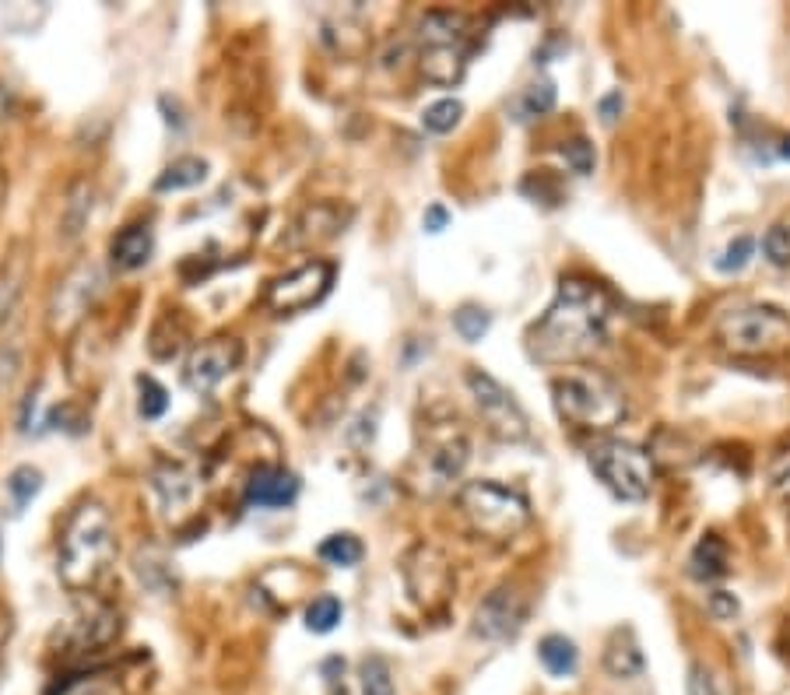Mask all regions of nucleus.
I'll return each instance as SVG.
<instances>
[{
  "label": "nucleus",
  "instance_id": "f257e3e1",
  "mask_svg": "<svg viewBox=\"0 0 790 695\" xmlns=\"http://www.w3.org/2000/svg\"><path fill=\"white\" fill-rule=\"evenodd\" d=\"M608 295L583 278H566L555 302L531 327V355L538 362H569L594 352L608 327Z\"/></svg>",
  "mask_w": 790,
  "mask_h": 695
},
{
  "label": "nucleus",
  "instance_id": "f03ea898",
  "mask_svg": "<svg viewBox=\"0 0 790 695\" xmlns=\"http://www.w3.org/2000/svg\"><path fill=\"white\" fill-rule=\"evenodd\" d=\"M113 552L116 541L109 513L99 502H85L74 509L64 527V538H60V576L67 587H88L106 569Z\"/></svg>",
  "mask_w": 790,
  "mask_h": 695
},
{
  "label": "nucleus",
  "instance_id": "7ed1b4c3",
  "mask_svg": "<svg viewBox=\"0 0 790 695\" xmlns=\"http://www.w3.org/2000/svg\"><path fill=\"white\" fill-rule=\"evenodd\" d=\"M555 408L569 422H580L587 429H611L622 418V394L594 369H569L552 380Z\"/></svg>",
  "mask_w": 790,
  "mask_h": 695
},
{
  "label": "nucleus",
  "instance_id": "20e7f679",
  "mask_svg": "<svg viewBox=\"0 0 790 695\" xmlns=\"http://www.w3.org/2000/svg\"><path fill=\"white\" fill-rule=\"evenodd\" d=\"M590 467L594 474L604 481L611 495L625 502H640L650 495V485H654V464H650L647 450L632 443H622V439H604L590 450Z\"/></svg>",
  "mask_w": 790,
  "mask_h": 695
},
{
  "label": "nucleus",
  "instance_id": "39448f33",
  "mask_svg": "<svg viewBox=\"0 0 790 695\" xmlns=\"http://www.w3.org/2000/svg\"><path fill=\"white\" fill-rule=\"evenodd\" d=\"M464 509L471 524L492 538H513L531 520V506L524 495L499 481H471L464 488Z\"/></svg>",
  "mask_w": 790,
  "mask_h": 695
},
{
  "label": "nucleus",
  "instance_id": "423d86ee",
  "mask_svg": "<svg viewBox=\"0 0 790 695\" xmlns=\"http://www.w3.org/2000/svg\"><path fill=\"white\" fill-rule=\"evenodd\" d=\"M720 337L741 355L783 352L790 344V320L773 306H748L720 320Z\"/></svg>",
  "mask_w": 790,
  "mask_h": 695
},
{
  "label": "nucleus",
  "instance_id": "0eeeda50",
  "mask_svg": "<svg viewBox=\"0 0 790 695\" xmlns=\"http://www.w3.org/2000/svg\"><path fill=\"white\" fill-rule=\"evenodd\" d=\"M334 285V264L327 260H309V264L288 271L285 278L267 285V306L274 313H302V309L316 306Z\"/></svg>",
  "mask_w": 790,
  "mask_h": 695
},
{
  "label": "nucleus",
  "instance_id": "6e6552de",
  "mask_svg": "<svg viewBox=\"0 0 790 695\" xmlns=\"http://www.w3.org/2000/svg\"><path fill=\"white\" fill-rule=\"evenodd\" d=\"M467 387L474 394V404L482 408V415L489 418V425L506 439H524L527 436V415L513 394L499 380H492L482 369H467Z\"/></svg>",
  "mask_w": 790,
  "mask_h": 695
},
{
  "label": "nucleus",
  "instance_id": "1a4fd4ad",
  "mask_svg": "<svg viewBox=\"0 0 790 695\" xmlns=\"http://www.w3.org/2000/svg\"><path fill=\"white\" fill-rule=\"evenodd\" d=\"M243 362V344L236 337H215V341L194 348V355L187 359V383L197 394L215 390L232 369Z\"/></svg>",
  "mask_w": 790,
  "mask_h": 695
},
{
  "label": "nucleus",
  "instance_id": "9d476101",
  "mask_svg": "<svg viewBox=\"0 0 790 695\" xmlns=\"http://www.w3.org/2000/svg\"><path fill=\"white\" fill-rule=\"evenodd\" d=\"M524 611H527V604H524V597H520V590L499 587L478 604V611H474V632L482 639H492V643L510 639L513 632L524 625Z\"/></svg>",
  "mask_w": 790,
  "mask_h": 695
},
{
  "label": "nucleus",
  "instance_id": "9b49d317",
  "mask_svg": "<svg viewBox=\"0 0 790 695\" xmlns=\"http://www.w3.org/2000/svg\"><path fill=\"white\" fill-rule=\"evenodd\" d=\"M102 288V271L99 264H92V260H85V264H78L71 274H67L64 281H60L57 295H53V306H50V316H53V327H71L74 320H78L81 313L88 309V302L95 299V292Z\"/></svg>",
  "mask_w": 790,
  "mask_h": 695
},
{
  "label": "nucleus",
  "instance_id": "f8f14e48",
  "mask_svg": "<svg viewBox=\"0 0 790 695\" xmlns=\"http://www.w3.org/2000/svg\"><path fill=\"white\" fill-rule=\"evenodd\" d=\"M295 495H299V478L285 467H257L246 481V502L250 506L278 509L295 502Z\"/></svg>",
  "mask_w": 790,
  "mask_h": 695
},
{
  "label": "nucleus",
  "instance_id": "ddd939ff",
  "mask_svg": "<svg viewBox=\"0 0 790 695\" xmlns=\"http://www.w3.org/2000/svg\"><path fill=\"white\" fill-rule=\"evenodd\" d=\"M151 250H155V239H151L148 225H127V229L113 239V264L120 267V271H137V267L148 264Z\"/></svg>",
  "mask_w": 790,
  "mask_h": 695
},
{
  "label": "nucleus",
  "instance_id": "4468645a",
  "mask_svg": "<svg viewBox=\"0 0 790 695\" xmlns=\"http://www.w3.org/2000/svg\"><path fill=\"white\" fill-rule=\"evenodd\" d=\"M538 657L552 678H569V674H576V667H580V650H576V643L569 636H559V632L541 639Z\"/></svg>",
  "mask_w": 790,
  "mask_h": 695
},
{
  "label": "nucleus",
  "instance_id": "2eb2a0df",
  "mask_svg": "<svg viewBox=\"0 0 790 695\" xmlns=\"http://www.w3.org/2000/svg\"><path fill=\"white\" fill-rule=\"evenodd\" d=\"M422 71L436 85H453L464 74V53H460V46H425Z\"/></svg>",
  "mask_w": 790,
  "mask_h": 695
},
{
  "label": "nucleus",
  "instance_id": "dca6fc26",
  "mask_svg": "<svg viewBox=\"0 0 790 695\" xmlns=\"http://www.w3.org/2000/svg\"><path fill=\"white\" fill-rule=\"evenodd\" d=\"M208 180V162L204 158H176L173 165H166V172L155 180L158 194H169V190H190V187H201Z\"/></svg>",
  "mask_w": 790,
  "mask_h": 695
},
{
  "label": "nucleus",
  "instance_id": "f3484780",
  "mask_svg": "<svg viewBox=\"0 0 790 695\" xmlns=\"http://www.w3.org/2000/svg\"><path fill=\"white\" fill-rule=\"evenodd\" d=\"M604 667H608L615 678H636V674H643V653L629 632H618L608 643V650H604Z\"/></svg>",
  "mask_w": 790,
  "mask_h": 695
},
{
  "label": "nucleus",
  "instance_id": "a211bd4d",
  "mask_svg": "<svg viewBox=\"0 0 790 695\" xmlns=\"http://www.w3.org/2000/svg\"><path fill=\"white\" fill-rule=\"evenodd\" d=\"M727 573V548L717 534H706L703 541L692 552V576L699 580H717V576Z\"/></svg>",
  "mask_w": 790,
  "mask_h": 695
},
{
  "label": "nucleus",
  "instance_id": "6ab92c4d",
  "mask_svg": "<svg viewBox=\"0 0 790 695\" xmlns=\"http://www.w3.org/2000/svg\"><path fill=\"white\" fill-rule=\"evenodd\" d=\"M316 555L327 562V566H338V569H352L362 562V555H366V548H362V541L355 538V534H331V538L324 541V545L316 548Z\"/></svg>",
  "mask_w": 790,
  "mask_h": 695
},
{
  "label": "nucleus",
  "instance_id": "aec40b11",
  "mask_svg": "<svg viewBox=\"0 0 790 695\" xmlns=\"http://www.w3.org/2000/svg\"><path fill=\"white\" fill-rule=\"evenodd\" d=\"M22 281H25V257H22V250H15L8 267H4V274H0V323L15 316L18 295H22Z\"/></svg>",
  "mask_w": 790,
  "mask_h": 695
},
{
  "label": "nucleus",
  "instance_id": "412c9836",
  "mask_svg": "<svg viewBox=\"0 0 790 695\" xmlns=\"http://www.w3.org/2000/svg\"><path fill=\"white\" fill-rule=\"evenodd\" d=\"M155 488H158V495L166 499V506H187L197 492L194 478H190L183 467H162V471L155 474Z\"/></svg>",
  "mask_w": 790,
  "mask_h": 695
},
{
  "label": "nucleus",
  "instance_id": "4be33fe9",
  "mask_svg": "<svg viewBox=\"0 0 790 695\" xmlns=\"http://www.w3.org/2000/svg\"><path fill=\"white\" fill-rule=\"evenodd\" d=\"M359 678H362V695H397L390 664H387V657H380V653H369V657L362 660Z\"/></svg>",
  "mask_w": 790,
  "mask_h": 695
},
{
  "label": "nucleus",
  "instance_id": "5701e85b",
  "mask_svg": "<svg viewBox=\"0 0 790 695\" xmlns=\"http://www.w3.org/2000/svg\"><path fill=\"white\" fill-rule=\"evenodd\" d=\"M460 29H464V18L450 15V11H436L422 22V39L425 46H457Z\"/></svg>",
  "mask_w": 790,
  "mask_h": 695
},
{
  "label": "nucleus",
  "instance_id": "b1692460",
  "mask_svg": "<svg viewBox=\"0 0 790 695\" xmlns=\"http://www.w3.org/2000/svg\"><path fill=\"white\" fill-rule=\"evenodd\" d=\"M341 615H345V608H341L338 597L324 594V597H316V601L306 608V625H309V632H320V636H324V632L338 629Z\"/></svg>",
  "mask_w": 790,
  "mask_h": 695
},
{
  "label": "nucleus",
  "instance_id": "393cba45",
  "mask_svg": "<svg viewBox=\"0 0 790 695\" xmlns=\"http://www.w3.org/2000/svg\"><path fill=\"white\" fill-rule=\"evenodd\" d=\"M137 411H141V418H148V422H155V418L166 415L169 408V394L166 387L158 380H151V376H137Z\"/></svg>",
  "mask_w": 790,
  "mask_h": 695
},
{
  "label": "nucleus",
  "instance_id": "a878e982",
  "mask_svg": "<svg viewBox=\"0 0 790 695\" xmlns=\"http://www.w3.org/2000/svg\"><path fill=\"white\" fill-rule=\"evenodd\" d=\"M460 116H464L460 99H439L422 113V127L429 130V134H450V130L460 123Z\"/></svg>",
  "mask_w": 790,
  "mask_h": 695
},
{
  "label": "nucleus",
  "instance_id": "bb28decb",
  "mask_svg": "<svg viewBox=\"0 0 790 695\" xmlns=\"http://www.w3.org/2000/svg\"><path fill=\"white\" fill-rule=\"evenodd\" d=\"M39 488H43V474H39L36 467L22 464V467H15V471L8 474V492H11V499H15L18 509L29 506V502L39 495Z\"/></svg>",
  "mask_w": 790,
  "mask_h": 695
},
{
  "label": "nucleus",
  "instance_id": "cd10ccee",
  "mask_svg": "<svg viewBox=\"0 0 790 695\" xmlns=\"http://www.w3.org/2000/svg\"><path fill=\"white\" fill-rule=\"evenodd\" d=\"M489 327H492V316L485 313V309H478V306H464V309H457V313H453V330H457V334L464 337L467 344L482 341V337L489 334Z\"/></svg>",
  "mask_w": 790,
  "mask_h": 695
},
{
  "label": "nucleus",
  "instance_id": "c85d7f7f",
  "mask_svg": "<svg viewBox=\"0 0 790 695\" xmlns=\"http://www.w3.org/2000/svg\"><path fill=\"white\" fill-rule=\"evenodd\" d=\"M517 109H520V120H531V116L552 113V109H555V85H552V81H538V85H531L524 95H520Z\"/></svg>",
  "mask_w": 790,
  "mask_h": 695
},
{
  "label": "nucleus",
  "instance_id": "c756f323",
  "mask_svg": "<svg viewBox=\"0 0 790 695\" xmlns=\"http://www.w3.org/2000/svg\"><path fill=\"white\" fill-rule=\"evenodd\" d=\"M88 211H92V190L85 183L71 190V201H67V215H64V236L74 239L88 222Z\"/></svg>",
  "mask_w": 790,
  "mask_h": 695
},
{
  "label": "nucleus",
  "instance_id": "7c9ffc66",
  "mask_svg": "<svg viewBox=\"0 0 790 695\" xmlns=\"http://www.w3.org/2000/svg\"><path fill=\"white\" fill-rule=\"evenodd\" d=\"M755 253V243L748 236H738L731 246H727L724 253H720L717 260H713V267H717L720 274H738L741 267H748V260H752Z\"/></svg>",
  "mask_w": 790,
  "mask_h": 695
},
{
  "label": "nucleus",
  "instance_id": "2f4dec72",
  "mask_svg": "<svg viewBox=\"0 0 790 695\" xmlns=\"http://www.w3.org/2000/svg\"><path fill=\"white\" fill-rule=\"evenodd\" d=\"M762 253H766V260L776 267L790 264V229L787 225H773V229L762 236Z\"/></svg>",
  "mask_w": 790,
  "mask_h": 695
},
{
  "label": "nucleus",
  "instance_id": "473e14b6",
  "mask_svg": "<svg viewBox=\"0 0 790 695\" xmlns=\"http://www.w3.org/2000/svg\"><path fill=\"white\" fill-rule=\"evenodd\" d=\"M562 158H566L576 176H590L594 172V144L583 141V137H573V141L562 144Z\"/></svg>",
  "mask_w": 790,
  "mask_h": 695
},
{
  "label": "nucleus",
  "instance_id": "72a5a7b5",
  "mask_svg": "<svg viewBox=\"0 0 790 695\" xmlns=\"http://www.w3.org/2000/svg\"><path fill=\"white\" fill-rule=\"evenodd\" d=\"M689 695H717V678L703 664H696L689 671Z\"/></svg>",
  "mask_w": 790,
  "mask_h": 695
},
{
  "label": "nucleus",
  "instance_id": "f704fd0d",
  "mask_svg": "<svg viewBox=\"0 0 790 695\" xmlns=\"http://www.w3.org/2000/svg\"><path fill=\"white\" fill-rule=\"evenodd\" d=\"M710 611H713V618H734L738 615V601H734V594H727V590H713L710 594Z\"/></svg>",
  "mask_w": 790,
  "mask_h": 695
},
{
  "label": "nucleus",
  "instance_id": "c9c22d12",
  "mask_svg": "<svg viewBox=\"0 0 790 695\" xmlns=\"http://www.w3.org/2000/svg\"><path fill=\"white\" fill-rule=\"evenodd\" d=\"M446 222H450V215H446L443 204H432V208L425 211V218H422L425 232H443V229H446Z\"/></svg>",
  "mask_w": 790,
  "mask_h": 695
},
{
  "label": "nucleus",
  "instance_id": "e433bc0d",
  "mask_svg": "<svg viewBox=\"0 0 790 695\" xmlns=\"http://www.w3.org/2000/svg\"><path fill=\"white\" fill-rule=\"evenodd\" d=\"M618 109H622V92H611L601 99V116L604 123H615L618 120Z\"/></svg>",
  "mask_w": 790,
  "mask_h": 695
},
{
  "label": "nucleus",
  "instance_id": "4c0bfd02",
  "mask_svg": "<svg viewBox=\"0 0 790 695\" xmlns=\"http://www.w3.org/2000/svg\"><path fill=\"white\" fill-rule=\"evenodd\" d=\"M780 151H783V158H790V137H787V141H783V148H780Z\"/></svg>",
  "mask_w": 790,
  "mask_h": 695
}]
</instances>
